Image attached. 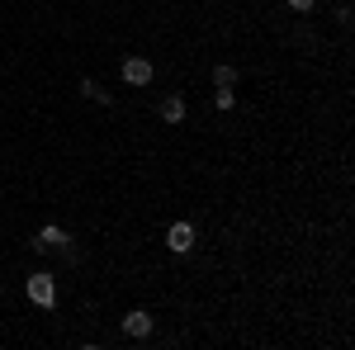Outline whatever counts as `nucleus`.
I'll use <instances>...</instances> for the list:
<instances>
[{
  "mask_svg": "<svg viewBox=\"0 0 355 350\" xmlns=\"http://www.w3.org/2000/svg\"><path fill=\"white\" fill-rule=\"evenodd\" d=\"M166 246H171L175 256H185V251L194 246V227H190V222H171V232H166Z\"/></svg>",
  "mask_w": 355,
  "mask_h": 350,
  "instance_id": "3",
  "label": "nucleus"
},
{
  "mask_svg": "<svg viewBox=\"0 0 355 350\" xmlns=\"http://www.w3.org/2000/svg\"><path fill=\"white\" fill-rule=\"evenodd\" d=\"M123 331H128L133 341L152 336V313H142V308H137V313H128V317H123Z\"/></svg>",
  "mask_w": 355,
  "mask_h": 350,
  "instance_id": "5",
  "label": "nucleus"
},
{
  "mask_svg": "<svg viewBox=\"0 0 355 350\" xmlns=\"http://www.w3.org/2000/svg\"><path fill=\"white\" fill-rule=\"evenodd\" d=\"M28 298H33L38 308H53L57 303V279L53 274H28Z\"/></svg>",
  "mask_w": 355,
  "mask_h": 350,
  "instance_id": "1",
  "label": "nucleus"
},
{
  "mask_svg": "<svg viewBox=\"0 0 355 350\" xmlns=\"http://www.w3.org/2000/svg\"><path fill=\"white\" fill-rule=\"evenodd\" d=\"M162 119L166 123H185V100H180V95H166L162 100Z\"/></svg>",
  "mask_w": 355,
  "mask_h": 350,
  "instance_id": "6",
  "label": "nucleus"
},
{
  "mask_svg": "<svg viewBox=\"0 0 355 350\" xmlns=\"http://www.w3.org/2000/svg\"><path fill=\"white\" fill-rule=\"evenodd\" d=\"M214 85H227V90H232V85H237V67H227V62L214 67Z\"/></svg>",
  "mask_w": 355,
  "mask_h": 350,
  "instance_id": "8",
  "label": "nucleus"
},
{
  "mask_svg": "<svg viewBox=\"0 0 355 350\" xmlns=\"http://www.w3.org/2000/svg\"><path fill=\"white\" fill-rule=\"evenodd\" d=\"M123 81L128 85H147L152 81V62H147V57H123Z\"/></svg>",
  "mask_w": 355,
  "mask_h": 350,
  "instance_id": "2",
  "label": "nucleus"
},
{
  "mask_svg": "<svg viewBox=\"0 0 355 350\" xmlns=\"http://www.w3.org/2000/svg\"><path fill=\"white\" fill-rule=\"evenodd\" d=\"M81 95H85V100H100V105H110V90H105L100 81H90V76L81 81Z\"/></svg>",
  "mask_w": 355,
  "mask_h": 350,
  "instance_id": "7",
  "label": "nucleus"
},
{
  "mask_svg": "<svg viewBox=\"0 0 355 350\" xmlns=\"http://www.w3.org/2000/svg\"><path fill=\"white\" fill-rule=\"evenodd\" d=\"M214 105H218V109H232V105H237V95H232L227 85H218V90H214Z\"/></svg>",
  "mask_w": 355,
  "mask_h": 350,
  "instance_id": "9",
  "label": "nucleus"
},
{
  "mask_svg": "<svg viewBox=\"0 0 355 350\" xmlns=\"http://www.w3.org/2000/svg\"><path fill=\"white\" fill-rule=\"evenodd\" d=\"M289 5H294V10H303V15H308V10H313V5H318V0H289Z\"/></svg>",
  "mask_w": 355,
  "mask_h": 350,
  "instance_id": "10",
  "label": "nucleus"
},
{
  "mask_svg": "<svg viewBox=\"0 0 355 350\" xmlns=\"http://www.w3.org/2000/svg\"><path fill=\"white\" fill-rule=\"evenodd\" d=\"M0 294H5V289H0Z\"/></svg>",
  "mask_w": 355,
  "mask_h": 350,
  "instance_id": "11",
  "label": "nucleus"
},
{
  "mask_svg": "<svg viewBox=\"0 0 355 350\" xmlns=\"http://www.w3.org/2000/svg\"><path fill=\"white\" fill-rule=\"evenodd\" d=\"M67 242H71V237H67V232H62L57 222H48V227H43V232L33 237V246H38V251H67Z\"/></svg>",
  "mask_w": 355,
  "mask_h": 350,
  "instance_id": "4",
  "label": "nucleus"
}]
</instances>
